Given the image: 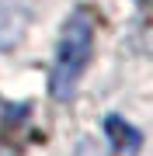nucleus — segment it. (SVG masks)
<instances>
[{
    "instance_id": "1",
    "label": "nucleus",
    "mask_w": 153,
    "mask_h": 156,
    "mask_svg": "<svg viewBox=\"0 0 153 156\" xmlns=\"http://www.w3.org/2000/svg\"><path fill=\"white\" fill-rule=\"evenodd\" d=\"M94 42H97V14L94 7L80 4L66 14L52 52V69H49V94L56 101H70L77 94L80 80L94 59Z\"/></svg>"
},
{
    "instance_id": "4",
    "label": "nucleus",
    "mask_w": 153,
    "mask_h": 156,
    "mask_svg": "<svg viewBox=\"0 0 153 156\" xmlns=\"http://www.w3.org/2000/svg\"><path fill=\"white\" fill-rule=\"evenodd\" d=\"M73 156H108V153H104L94 139H80V142H77V149H73Z\"/></svg>"
},
{
    "instance_id": "3",
    "label": "nucleus",
    "mask_w": 153,
    "mask_h": 156,
    "mask_svg": "<svg viewBox=\"0 0 153 156\" xmlns=\"http://www.w3.org/2000/svg\"><path fill=\"white\" fill-rule=\"evenodd\" d=\"M104 135H108V142H111V149H132L136 153L143 146V132L136 125H129L122 115H108L104 118Z\"/></svg>"
},
{
    "instance_id": "2",
    "label": "nucleus",
    "mask_w": 153,
    "mask_h": 156,
    "mask_svg": "<svg viewBox=\"0 0 153 156\" xmlns=\"http://www.w3.org/2000/svg\"><path fill=\"white\" fill-rule=\"evenodd\" d=\"M28 21H31V11L24 0H0V52L14 49L21 42Z\"/></svg>"
}]
</instances>
